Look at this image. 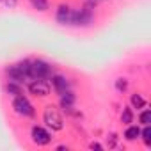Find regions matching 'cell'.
<instances>
[{
  "instance_id": "cell-1",
  "label": "cell",
  "mask_w": 151,
  "mask_h": 151,
  "mask_svg": "<svg viewBox=\"0 0 151 151\" xmlns=\"http://www.w3.org/2000/svg\"><path fill=\"white\" fill-rule=\"evenodd\" d=\"M7 75L11 82H18V84L25 82L27 78H30V60H22L14 66H9Z\"/></svg>"
},
{
  "instance_id": "cell-2",
  "label": "cell",
  "mask_w": 151,
  "mask_h": 151,
  "mask_svg": "<svg viewBox=\"0 0 151 151\" xmlns=\"http://www.w3.org/2000/svg\"><path fill=\"white\" fill-rule=\"evenodd\" d=\"M43 121L46 123L48 128H52L53 132H60L64 128V119L62 116L59 114V110L53 107V105H48L43 112Z\"/></svg>"
},
{
  "instance_id": "cell-3",
  "label": "cell",
  "mask_w": 151,
  "mask_h": 151,
  "mask_svg": "<svg viewBox=\"0 0 151 151\" xmlns=\"http://www.w3.org/2000/svg\"><path fill=\"white\" fill-rule=\"evenodd\" d=\"M52 77V66L43 60V59H37V60H30V78H48Z\"/></svg>"
},
{
  "instance_id": "cell-4",
  "label": "cell",
  "mask_w": 151,
  "mask_h": 151,
  "mask_svg": "<svg viewBox=\"0 0 151 151\" xmlns=\"http://www.w3.org/2000/svg\"><path fill=\"white\" fill-rule=\"evenodd\" d=\"M13 109L18 116H23V117H32L34 116V105L23 96H14V101H13Z\"/></svg>"
},
{
  "instance_id": "cell-5",
  "label": "cell",
  "mask_w": 151,
  "mask_h": 151,
  "mask_svg": "<svg viewBox=\"0 0 151 151\" xmlns=\"http://www.w3.org/2000/svg\"><path fill=\"white\" fill-rule=\"evenodd\" d=\"M91 22H93V13L86 7L71 13V25H75V27H86Z\"/></svg>"
},
{
  "instance_id": "cell-6",
  "label": "cell",
  "mask_w": 151,
  "mask_h": 151,
  "mask_svg": "<svg viewBox=\"0 0 151 151\" xmlns=\"http://www.w3.org/2000/svg\"><path fill=\"white\" fill-rule=\"evenodd\" d=\"M30 137H32V142L37 144V146H46L52 142V135L48 130H45L43 126H32L30 130Z\"/></svg>"
},
{
  "instance_id": "cell-7",
  "label": "cell",
  "mask_w": 151,
  "mask_h": 151,
  "mask_svg": "<svg viewBox=\"0 0 151 151\" xmlns=\"http://www.w3.org/2000/svg\"><path fill=\"white\" fill-rule=\"evenodd\" d=\"M29 91L34 96H48L50 94V84L46 80H43V78H34L29 84Z\"/></svg>"
},
{
  "instance_id": "cell-8",
  "label": "cell",
  "mask_w": 151,
  "mask_h": 151,
  "mask_svg": "<svg viewBox=\"0 0 151 151\" xmlns=\"http://www.w3.org/2000/svg\"><path fill=\"white\" fill-rule=\"evenodd\" d=\"M71 13H73V9L68 4H60L57 7V13H55L57 23H60V25H71Z\"/></svg>"
},
{
  "instance_id": "cell-9",
  "label": "cell",
  "mask_w": 151,
  "mask_h": 151,
  "mask_svg": "<svg viewBox=\"0 0 151 151\" xmlns=\"http://www.w3.org/2000/svg\"><path fill=\"white\" fill-rule=\"evenodd\" d=\"M52 87L57 94H62L66 91H69V82L66 77H62V75H53L52 77Z\"/></svg>"
},
{
  "instance_id": "cell-10",
  "label": "cell",
  "mask_w": 151,
  "mask_h": 151,
  "mask_svg": "<svg viewBox=\"0 0 151 151\" xmlns=\"http://www.w3.org/2000/svg\"><path fill=\"white\" fill-rule=\"evenodd\" d=\"M59 96H60V107H62L64 110L71 112V109H73V105H75V94H73L71 91H66V93H62V94H59Z\"/></svg>"
},
{
  "instance_id": "cell-11",
  "label": "cell",
  "mask_w": 151,
  "mask_h": 151,
  "mask_svg": "<svg viewBox=\"0 0 151 151\" xmlns=\"http://www.w3.org/2000/svg\"><path fill=\"white\" fill-rule=\"evenodd\" d=\"M139 137H140V128H139V126H133V124H128V128H126V132H124V139L130 140V142H133V140H137Z\"/></svg>"
},
{
  "instance_id": "cell-12",
  "label": "cell",
  "mask_w": 151,
  "mask_h": 151,
  "mask_svg": "<svg viewBox=\"0 0 151 151\" xmlns=\"http://www.w3.org/2000/svg\"><path fill=\"white\" fill-rule=\"evenodd\" d=\"M6 91H7L11 96H20V94H23V87H22V84H18V82H11V80H9V84L6 86Z\"/></svg>"
},
{
  "instance_id": "cell-13",
  "label": "cell",
  "mask_w": 151,
  "mask_h": 151,
  "mask_svg": "<svg viewBox=\"0 0 151 151\" xmlns=\"http://www.w3.org/2000/svg\"><path fill=\"white\" fill-rule=\"evenodd\" d=\"M30 6L39 11V13H46L50 9V4H48V0H30Z\"/></svg>"
},
{
  "instance_id": "cell-14",
  "label": "cell",
  "mask_w": 151,
  "mask_h": 151,
  "mask_svg": "<svg viewBox=\"0 0 151 151\" xmlns=\"http://www.w3.org/2000/svg\"><path fill=\"white\" fill-rule=\"evenodd\" d=\"M130 103H132V107L133 109H144L146 107V100L140 96V94H132V98H130Z\"/></svg>"
},
{
  "instance_id": "cell-15",
  "label": "cell",
  "mask_w": 151,
  "mask_h": 151,
  "mask_svg": "<svg viewBox=\"0 0 151 151\" xmlns=\"http://www.w3.org/2000/svg\"><path fill=\"white\" fill-rule=\"evenodd\" d=\"M121 121H123L124 124H130V123L133 121V112H132L130 107H124V109H123V112H121Z\"/></svg>"
},
{
  "instance_id": "cell-16",
  "label": "cell",
  "mask_w": 151,
  "mask_h": 151,
  "mask_svg": "<svg viewBox=\"0 0 151 151\" xmlns=\"http://www.w3.org/2000/svg\"><path fill=\"white\" fill-rule=\"evenodd\" d=\"M139 121H140L142 124H149V123H151V110H149V109H144V110L139 114Z\"/></svg>"
},
{
  "instance_id": "cell-17",
  "label": "cell",
  "mask_w": 151,
  "mask_h": 151,
  "mask_svg": "<svg viewBox=\"0 0 151 151\" xmlns=\"http://www.w3.org/2000/svg\"><path fill=\"white\" fill-rule=\"evenodd\" d=\"M140 135H142L146 146H151V128H149V124H144V130H140Z\"/></svg>"
},
{
  "instance_id": "cell-18",
  "label": "cell",
  "mask_w": 151,
  "mask_h": 151,
  "mask_svg": "<svg viewBox=\"0 0 151 151\" xmlns=\"http://www.w3.org/2000/svg\"><path fill=\"white\" fill-rule=\"evenodd\" d=\"M116 89H117L119 93H124V91L128 89V80H126V78H117V80H116Z\"/></svg>"
},
{
  "instance_id": "cell-19",
  "label": "cell",
  "mask_w": 151,
  "mask_h": 151,
  "mask_svg": "<svg viewBox=\"0 0 151 151\" xmlns=\"http://www.w3.org/2000/svg\"><path fill=\"white\" fill-rule=\"evenodd\" d=\"M89 147H91V149H98V151H101V149H103V146H101V144H98V142H91V144H89Z\"/></svg>"
},
{
  "instance_id": "cell-20",
  "label": "cell",
  "mask_w": 151,
  "mask_h": 151,
  "mask_svg": "<svg viewBox=\"0 0 151 151\" xmlns=\"http://www.w3.org/2000/svg\"><path fill=\"white\" fill-rule=\"evenodd\" d=\"M2 2H4V4H6V6H7V7H9V9H11V7H14V6H16V0H2Z\"/></svg>"
},
{
  "instance_id": "cell-21",
  "label": "cell",
  "mask_w": 151,
  "mask_h": 151,
  "mask_svg": "<svg viewBox=\"0 0 151 151\" xmlns=\"http://www.w3.org/2000/svg\"><path fill=\"white\" fill-rule=\"evenodd\" d=\"M116 140H117V139H116V135L112 133V135H110V147H112V146H116Z\"/></svg>"
},
{
  "instance_id": "cell-22",
  "label": "cell",
  "mask_w": 151,
  "mask_h": 151,
  "mask_svg": "<svg viewBox=\"0 0 151 151\" xmlns=\"http://www.w3.org/2000/svg\"><path fill=\"white\" fill-rule=\"evenodd\" d=\"M0 2H2V0H0Z\"/></svg>"
}]
</instances>
